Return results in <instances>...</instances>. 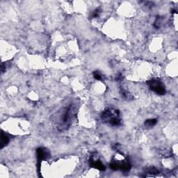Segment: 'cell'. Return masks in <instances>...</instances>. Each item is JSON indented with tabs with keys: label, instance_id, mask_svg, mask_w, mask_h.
<instances>
[{
	"label": "cell",
	"instance_id": "obj_1",
	"mask_svg": "<svg viewBox=\"0 0 178 178\" xmlns=\"http://www.w3.org/2000/svg\"><path fill=\"white\" fill-rule=\"evenodd\" d=\"M101 119L105 123L113 127H119L122 124L119 110L114 107H107L101 114Z\"/></svg>",
	"mask_w": 178,
	"mask_h": 178
},
{
	"label": "cell",
	"instance_id": "obj_5",
	"mask_svg": "<svg viewBox=\"0 0 178 178\" xmlns=\"http://www.w3.org/2000/svg\"><path fill=\"white\" fill-rule=\"evenodd\" d=\"M49 157H50V152H49V151L46 148H38L36 150V158L38 168H39L40 164H41V162L43 160L47 159Z\"/></svg>",
	"mask_w": 178,
	"mask_h": 178
},
{
	"label": "cell",
	"instance_id": "obj_7",
	"mask_svg": "<svg viewBox=\"0 0 178 178\" xmlns=\"http://www.w3.org/2000/svg\"><path fill=\"white\" fill-rule=\"evenodd\" d=\"M120 93L121 95V96H122V98L123 99H125V100H127V101L134 100V96H133L130 93V91H127V90L123 89V88H120Z\"/></svg>",
	"mask_w": 178,
	"mask_h": 178
},
{
	"label": "cell",
	"instance_id": "obj_10",
	"mask_svg": "<svg viewBox=\"0 0 178 178\" xmlns=\"http://www.w3.org/2000/svg\"><path fill=\"white\" fill-rule=\"evenodd\" d=\"M93 77L97 80L103 81L104 80H105L103 75L100 73V71H95V72H93Z\"/></svg>",
	"mask_w": 178,
	"mask_h": 178
},
{
	"label": "cell",
	"instance_id": "obj_4",
	"mask_svg": "<svg viewBox=\"0 0 178 178\" xmlns=\"http://www.w3.org/2000/svg\"><path fill=\"white\" fill-rule=\"evenodd\" d=\"M72 107L69 106L68 107H66L64 109V111H61V114L60 115L59 118V124L61 126H65V127L67 128L70 124V121L72 120Z\"/></svg>",
	"mask_w": 178,
	"mask_h": 178
},
{
	"label": "cell",
	"instance_id": "obj_2",
	"mask_svg": "<svg viewBox=\"0 0 178 178\" xmlns=\"http://www.w3.org/2000/svg\"><path fill=\"white\" fill-rule=\"evenodd\" d=\"M110 168L114 170H121V171H129L132 168V165L127 159L122 156V158L119 159L118 155H116L110 164Z\"/></svg>",
	"mask_w": 178,
	"mask_h": 178
},
{
	"label": "cell",
	"instance_id": "obj_3",
	"mask_svg": "<svg viewBox=\"0 0 178 178\" xmlns=\"http://www.w3.org/2000/svg\"><path fill=\"white\" fill-rule=\"evenodd\" d=\"M147 84L149 86L150 89L155 93L159 95H164L166 94V87L164 83L159 80L152 79L147 82Z\"/></svg>",
	"mask_w": 178,
	"mask_h": 178
},
{
	"label": "cell",
	"instance_id": "obj_6",
	"mask_svg": "<svg viewBox=\"0 0 178 178\" xmlns=\"http://www.w3.org/2000/svg\"><path fill=\"white\" fill-rule=\"evenodd\" d=\"M89 164L90 166L92 168H94L95 169H98L99 170L104 171L105 170L106 167L105 166L102 164V162L99 159H94L93 157H91L89 159Z\"/></svg>",
	"mask_w": 178,
	"mask_h": 178
},
{
	"label": "cell",
	"instance_id": "obj_13",
	"mask_svg": "<svg viewBox=\"0 0 178 178\" xmlns=\"http://www.w3.org/2000/svg\"><path fill=\"white\" fill-rule=\"evenodd\" d=\"M101 13V8H97L95 10L93 13L91 15V17L92 18H97V17H99Z\"/></svg>",
	"mask_w": 178,
	"mask_h": 178
},
{
	"label": "cell",
	"instance_id": "obj_14",
	"mask_svg": "<svg viewBox=\"0 0 178 178\" xmlns=\"http://www.w3.org/2000/svg\"><path fill=\"white\" fill-rule=\"evenodd\" d=\"M123 76L120 74V75H118V76L116 77V81H118V82H121V81H123Z\"/></svg>",
	"mask_w": 178,
	"mask_h": 178
},
{
	"label": "cell",
	"instance_id": "obj_9",
	"mask_svg": "<svg viewBox=\"0 0 178 178\" xmlns=\"http://www.w3.org/2000/svg\"><path fill=\"white\" fill-rule=\"evenodd\" d=\"M157 123V120L156 118H152V119H148L147 120L145 121L144 123V126L148 129L149 128L153 127Z\"/></svg>",
	"mask_w": 178,
	"mask_h": 178
},
{
	"label": "cell",
	"instance_id": "obj_8",
	"mask_svg": "<svg viewBox=\"0 0 178 178\" xmlns=\"http://www.w3.org/2000/svg\"><path fill=\"white\" fill-rule=\"evenodd\" d=\"M10 138L8 137L7 134H4L3 131H2L1 134V142H0V145H1V149H2L4 147H5L6 145H7V144L9 143Z\"/></svg>",
	"mask_w": 178,
	"mask_h": 178
},
{
	"label": "cell",
	"instance_id": "obj_12",
	"mask_svg": "<svg viewBox=\"0 0 178 178\" xmlns=\"http://www.w3.org/2000/svg\"><path fill=\"white\" fill-rule=\"evenodd\" d=\"M162 17L161 16H158L155 20V22L154 23V27H155V29H159L160 27H161V22H162Z\"/></svg>",
	"mask_w": 178,
	"mask_h": 178
},
{
	"label": "cell",
	"instance_id": "obj_11",
	"mask_svg": "<svg viewBox=\"0 0 178 178\" xmlns=\"http://www.w3.org/2000/svg\"><path fill=\"white\" fill-rule=\"evenodd\" d=\"M159 173L158 169H157L155 167H149L146 169V173L150 175H157Z\"/></svg>",
	"mask_w": 178,
	"mask_h": 178
}]
</instances>
